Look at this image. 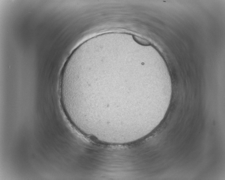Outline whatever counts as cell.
<instances>
[{
    "label": "cell",
    "instance_id": "obj_1",
    "mask_svg": "<svg viewBox=\"0 0 225 180\" xmlns=\"http://www.w3.org/2000/svg\"><path fill=\"white\" fill-rule=\"evenodd\" d=\"M132 37L135 42L141 46H148L151 44V43L149 41L140 36L134 35Z\"/></svg>",
    "mask_w": 225,
    "mask_h": 180
}]
</instances>
